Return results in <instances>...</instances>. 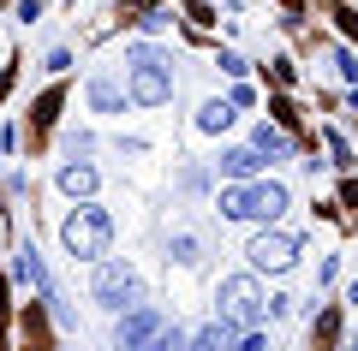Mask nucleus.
I'll use <instances>...</instances> for the list:
<instances>
[{
	"label": "nucleus",
	"instance_id": "nucleus-10",
	"mask_svg": "<svg viewBox=\"0 0 358 351\" xmlns=\"http://www.w3.org/2000/svg\"><path fill=\"white\" fill-rule=\"evenodd\" d=\"M263 161H268V155L257 149V143H245V149H221V155H215V173H221V179H239V185H245V179L263 173Z\"/></svg>",
	"mask_w": 358,
	"mask_h": 351
},
{
	"label": "nucleus",
	"instance_id": "nucleus-15",
	"mask_svg": "<svg viewBox=\"0 0 358 351\" xmlns=\"http://www.w3.org/2000/svg\"><path fill=\"white\" fill-rule=\"evenodd\" d=\"M167 262L197 268V262H203V239H197V232H173V239H167Z\"/></svg>",
	"mask_w": 358,
	"mask_h": 351
},
{
	"label": "nucleus",
	"instance_id": "nucleus-3",
	"mask_svg": "<svg viewBox=\"0 0 358 351\" xmlns=\"http://www.w3.org/2000/svg\"><path fill=\"white\" fill-rule=\"evenodd\" d=\"M90 298L102 304V310H131V304H143V280L131 262H114V256H102L96 262V280H90Z\"/></svg>",
	"mask_w": 358,
	"mask_h": 351
},
{
	"label": "nucleus",
	"instance_id": "nucleus-7",
	"mask_svg": "<svg viewBox=\"0 0 358 351\" xmlns=\"http://www.w3.org/2000/svg\"><path fill=\"white\" fill-rule=\"evenodd\" d=\"M162 310H150V304H131V310H120V322H114V345H155L162 339Z\"/></svg>",
	"mask_w": 358,
	"mask_h": 351
},
{
	"label": "nucleus",
	"instance_id": "nucleus-16",
	"mask_svg": "<svg viewBox=\"0 0 358 351\" xmlns=\"http://www.w3.org/2000/svg\"><path fill=\"white\" fill-rule=\"evenodd\" d=\"M203 185H209V173H203V167H185V173H179V191H185V197H197Z\"/></svg>",
	"mask_w": 358,
	"mask_h": 351
},
{
	"label": "nucleus",
	"instance_id": "nucleus-9",
	"mask_svg": "<svg viewBox=\"0 0 358 351\" xmlns=\"http://www.w3.org/2000/svg\"><path fill=\"white\" fill-rule=\"evenodd\" d=\"M84 96H90V107L96 113H126V101H131V84H120L114 72H96L84 84Z\"/></svg>",
	"mask_w": 358,
	"mask_h": 351
},
{
	"label": "nucleus",
	"instance_id": "nucleus-12",
	"mask_svg": "<svg viewBox=\"0 0 358 351\" xmlns=\"http://www.w3.org/2000/svg\"><path fill=\"white\" fill-rule=\"evenodd\" d=\"M251 143L268 155V161H293V137H287V119H263L251 131Z\"/></svg>",
	"mask_w": 358,
	"mask_h": 351
},
{
	"label": "nucleus",
	"instance_id": "nucleus-6",
	"mask_svg": "<svg viewBox=\"0 0 358 351\" xmlns=\"http://www.w3.org/2000/svg\"><path fill=\"white\" fill-rule=\"evenodd\" d=\"M126 84H131V101H138V107H167V101H173V60H162V54H155V60H138V66H126Z\"/></svg>",
	"mask_w": 358,
	"mask_h": 351
},
{
	"label": "nucleus",
	"instance_id": "nucleus-13",
	"mask_svg": "<svg viewBox=\"0 0 358 351\" xmlns=\"http://www.w3.org/2000/svg\"><path fill=\"white\" fill-rule=\"evenodd\" d=\"M239 101H203V107H197V131H203V137H227V126L233 119H239Z\"/></svg>",
	"mask_w": 358,
	"mask_h": 351
},
{
	"label": "nucleus",
	"instance_id": "nucleus-2",
	"mask_svg": "<svg viewBox=\"0 0 358 351\" xmlns=\"http://www.w3.org/2000/svg\"><path fill=\"white\" fill-rule=\"evenodd\" d=\"M60 244H66V256H78V262H102V256L114 251V221H108V209L78 202V209L60 221Z\"/></svg>",
	"mask_w": 358,
	"mask_h": 351
},
{
	"label": "nucleus",
	"instance_id": "nucleus-18",
	"mask_svg": "<svg viewBox=\"0 0 358 351\" xmlns=\"http://www.w3.org/2000/svg\"><path fill=\"white\" fill-rule=\"evenodd\" d=\"M215 66H221V72H227V77H239V72H245V60H239V54H233V48H221V54H215Z\"/></svg>",
	"mask_w": 358,
	"mask_h": 351
},
{
	"label": "nucleus",
	"instance_id": "nucleus-22",
	"mask_svg": "<svg viewBox=\"0 0 358 351\" xmlns=\"http://www.w3.org/2000/svg\"><path fill=\"white\" fill-rule=\"evenodd\" d=\"M346 304H352V310H358V286H346Z\"/></svg>",
	"mask_w": 358,
	"mask_h": 351
},
{
	"label": "nucleus",
	"instance_id": "nucleus-20",
	"mask_svg": "<svg viewBox=\"0 0 358 351\" xmlns=\"http://www.w3.org/2000/svg\"><path fill=\"white\" fill-rule=\"evenodd\" d=\"M155 345H162V351H179V345H185V327H162V339H155Z\"/></svg>",
	"mask_w": 358,
	"mask_h": 351
},
{
	"label": "nucleus",
	"instance_id": "nucleus-14",
	"mask_svg": "<svg viewBox=\"0 0 358 351\" xmlns=\"http://www.w3.org/2000/svg\"><path fill=\"white\" fill-rule=\"evenodd\" d=\"M60 191L66 197H90V191H96V167L90 161H66L60 167Z\"/></svg>",
	"mask_w": 358,
	"mask_h": 351
},
{
	"label": "nucleus",
	"instance_id": "nucleus-4",
	"mask_svg": "<svg viewBox=\"0 0 358 351\" xmlns=\"http://www.w3.org/2000/svg\"><path fill=\"white\" fill-rule=\"evenodd\" d=\"M299 251H305V239H299V232H287V226H275V221H268L263 232L251 239V251H245V256H251V268H257V274H287V268L299 262Z\"/></svg>",
	"mask_w": 358,
	"mask_h": 351
},
{
	"label": "nucleus",
	"instance_id": "nucleus-19",
	"mask_svg": "<svg viewBox=\"0 0 358 351\" xmlns=\"http://www.w3.org/2000/svg\"><path fill=\"white\" fill-rule=\"evenodd\" d=\"M334 66H341V77H352V84H358V54H352V48L334 54Z\"/></svg>",
	"mask_w": 358,
	"mask_h": 351
},
{
	"label": "nucleus",
	"instance_id": "nucleus-11",
	"mask_svg": "<svg viewBox=\"0 0 358 351\" xmlns=\"http://www.w3.org/2000/svg\"><path fill=\"white\" fill-rule=\"evenodd\" d=\"M13 274H18V286L42 292V298L54 292V280H48V268H42V251H36V244H18V256H13Z\"/></svg>",
	"mask_w": 358,
	"mask_h": 351
},
{
	"label": "nucleus",
	"instance_id": "nucleus-21",
	"mask_svg": "<svg viewBox=\"0 0 358 351\" xmlns=\"http://www.w3.org/2000/svg\"><path fill=\"white\" fill-rule=\"evenodd\" d=\"M18 18H24V24H36V18H42V0H18Z\"/></svg>",
	"mask_w": 358,
	"mask_h": 351
},
{
	"label": "nucleus",
	"instance_id": "nucleus-5",
	"mask_svg": "<svg viewBox=\"0 0 358 351\" xmlns=\"http://www.w3.org/2000/svg\"><path fill=\"white\" fill-rule=\"evenodd\" d=\"M215 310L239 315L245 327L268 322V298H263V286H257V268H251V274H227V280H221V292H215Z\"/></svg>",
	"mask_w": 358,
	"mask_h": 351
},
{
	"label": "nucleus",
	"instance_id": "nucleus-1",
	"mask_svg": "<svg viewBox=\"0 0 358 351\" xmlns=\"http://www.w3.org/2000/svg\"><path fill=\"white\" fill-rule=\"evenodd\" d=\"M287 185L281 179H227V185H221V197H215V209H221V221H281L287 214Z\"/></svg>",
	"mask_w": 358,
	"mask_h": 351
},
{
	"label": "nucleus",
	"instance_id": "nucleus-8",
	"mask_svg": "<svg viewBox=\"0 0 358 351\" xmlns=\"http://www.w3.org/2000/svg\"><path fill=\"white\" fill-rule=\"evenodd\" d=\"M192 345H203V351H227V345H245V322L239 315H227V310H215L203 327L192 334Z\"/></svg>",
	"mask_w": 358,
	"mask_h": 351
},
{
	"label": "nucleus",
	"instance_id": "nucleus-17",
	"mask_svg": "<svg viewBox=\"0 0 358 351\" xmlns=\"http://www.w3.org/2000/svg\"><path fill=\"white\" fill-rule=\"evenodd\" d=\"M322 137H329V155H334V167H341V173H346V167H352V149H346V143H341V131H322Z\"/></svg>",
	"mask_w": 358,
	"mask_h": 351
}]
</instances>
